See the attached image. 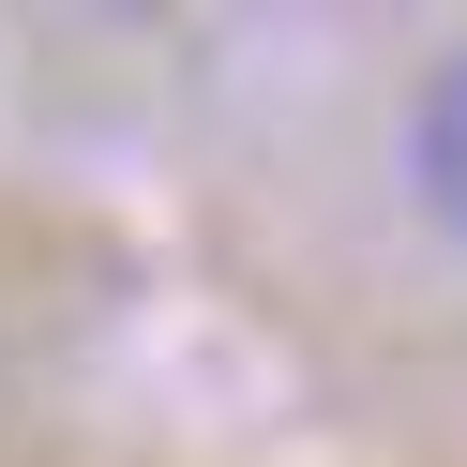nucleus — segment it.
I'll return each instance as SVG.
<instances>
[{
	"label": "nucleus",
	"instance_id": "f257e3e1",
	"mask_svg": "<svg viewBox=\"0 0 467 467\" xmlns=\"http://www.w3.org/2000/svg\"><path fill=\"white\" fill-rule=\"evenodd\" d=\"M407 196H422V226L467 256V46H437L422 91H407Z\"/></svg>",
	"mask_w": 467,
	"mask_h": 467
}]
</instances>
